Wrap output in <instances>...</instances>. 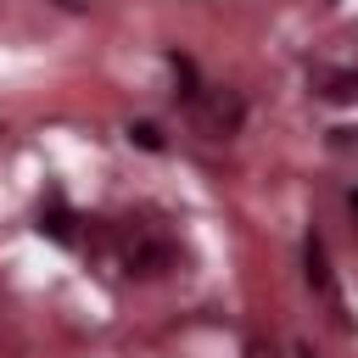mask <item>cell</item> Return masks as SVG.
I'll use <instances>...</instances> for the list:
<instances>
[{
	"label": "cell",
	"instance_id": "6da1fadb",
	"mask_svg": "<svg viewBox=\"0 0 358 358\" xmlns=\"http://www.w3.org/2000/svg\"><path fill=\"white\" fill-rule=\"evenodd\" d=\"M190 112H196V129H201L207 140H229V134L241 129V117H246L241 95H229V90H201V95L190 101Z\"/></svg>",
	"mask_w": 358,
	"mask_h": 358
},
{
	"label": "cell",
	"instance_id": "7a4b0ae2",
	"mask_svg": "<svg viewBox=\"0 0 358 358\" xmlns=\"http://www.w3.org/2000/svg\"><path fill=\"white\" fill-rule=\"evenodd\" d=\"M162 268H173V246L162 241V235H134L129 246H123V274H134V280H151V274H162Z\"/></svg>",
	"mask_w": 358,
	"mask_h": 358
},
{
	"label": "cell",
	"instance_id": "3957f363",
	"mask_svg": "<svg viewBox=\"0 0 358 358\" xmlns=\"http://www.w3.org/2000/svg\"><path fill=\"white\" fill-rule=\"evenodd\" d=\"M302 280H308V285H313V291H319L324 302L336 296V274H330V252H324V241H319V235H308V241H302Z\"/></svg>",
	"mask_w": 358,
	"mask_h": 358
},
{
	"label": "cell",
	"instance_id": "277c9868",
	"mask_svg": "<svg viewBox=\"0 0 358 358\" xmlns=\"http://www.w3.org/2000/svg\"><path fill=\"white\" fill-rule=\"evenodd\" d=\"M39 229H45L50 241H62V246H67V241H73V213H67L62 201H50V207L39 213Z\"/></svg>",
	"mask_w": 358,
	"mask_h": 358
},
{
	"label": "cell",
	"instance_id": "5b68a950",
	"mask_svg": "<svg viewBox=\"0 0 358 358\" xmlns=\"http://www.w3.org/2000/svg\"><path fill=\"white\" fill-rule=\"evenodd\" d=\"M129 140H134V145H145V151H162V134H157L151 123H134V129H129Z\"/></svg>",
	"mask_w": 358,
	"mask_h": 358
},
{
	"label": "cell",
	"instance_id": "8992f818",
	"mask_svg": "<svg viewBox=\"0 0 358 358\" xmlns=\"http://www.w3.org/2000/svg\"><path fill=\"white\" fill-rule=\"evenodd\" d=\"M246 358H280V352H274L268 341H252V347H246Z\"/></svg>",
	"mask_w": 358,
	"mask_h": 358
},
{
	"label": "cell",
	"instance_id": "52a82bcc",
	"mask_svg": "<svg viewBox=\"0 0 358 358\" xmlns=\"http://www.w3.org/2000/svg\"><path fill=\"white\" fill-rule=\"evenodd\" d=\"M296 358H319V352H313V347H308V341H296Z\"/></svg>",
	"mask_w": 358,
	"mask_h": 358
},
{
	"label": "cell",
	"instance_id": "ba28073f",
	"mask_svg": "<svg viewBox=\"0 0 358 358\" xmlns=\"http://www.w3.org/2000/svg\"><path fill=\"white\" fill-rule=\"evenodd\" d=\"M352 207H358V190H352Z\"/></svg>",
	"mask_w": 358,
	"mask_h": 358
}]
</instances>
